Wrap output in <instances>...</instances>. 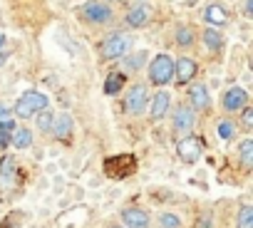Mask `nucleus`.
<instances>
[{
	"mask_svg": "<svg viewBox=\"0 0 253 228\" xmlns=\"http://www.w3.org/2000/svg\"><path fill=\"white\" fill-rule=\"evenodd\" d=\"M189 107L194 109V112H204V109H209V104H211V94H209V89H206V84H194L191 89H189Z\"/></svg>",
	"mask_w": 253,
	"mask_h": 228,
	"instance_id": "nucleus-15",
	"label": "nucleus"
},
{
	"mask_svg": "<svg viewBox=\"0 0 253 228\" xmlns=\"http://www.w3.org/2000/svg\"><path fill=\"white\" fill-rule=\"evenodd\" d=\"M147 77L154 87H164L174 79V60L169 55H154L147 65Z\"/></svg>",
	"mask_w": 253,
	"mask_h": 228,
	"instance_id": "nucleus-3",
	"label": "nucleus"
},
{
	"mask_svg": "<svg viewBox=\"0 0 253 228\" xmlns=\"http://www.w3.org/2000/svg\"><path fill=\"white\" fill-rule=\"evenodd\" d=\"M246 104H248V92H246L243 87H231V89H226L223 97H221V109H223L226 114H233V112H238V109L246 107Z\"/></svg>",
	"mask_w": 253,
	"mask_h": 228,
	"instance_id": "nucleus-10",
	"label": "nucleus"
},
{
	"mask_svg": "<svg viewBox=\"0 0 253 228\" xmlns=\"http://www.w3.org/2000/svg\"><path fill=\"white\" fill-rule=\"evenodd\" d=\"M149 213L144 208L129 206V208H122V223L126 228H149Z\"/></svg>",
	"mask_w": 253,
	"mask_h": 228,
	"instance_id": "nucleus-13",
	"label": "nucleus"
},
{
	"mask_svg": "<svg viewBox=\"0 0 253 228\" xmlns=\"http://www.w3.org/2000/svg\"><path fill=\"white\" fill-rule=\"evenodd\" d=\"M238 228H253V206H241V211H238Z\"/></svg>",
	"mask_w": 253,
	"mask_h": 228,
	"instance_id": "nucleus-24",
	"label": "nucleus"
},
{
	"mask_svg": "<svg viewBox=\"0 0 253 228\" xmlns=\"http://www.w3.org/2000/svg\"><path fill=\"white\" fill-rule=\"evenodd\" d=\"M109 228H126V226H109Z\"/></svg>",
	"mask_w": 253,
	"mask_h": 228,
	"instance_id": "nucleus-33",
	"label": "nucleus"
},
{
	"mask_svg": "<svg viewBox=\"0 0 253 228\" xmlns=\"http://www.w3.org/2000/svg\"><path fill=\"white\" fill-rule=\"evenodd\" d=\"M132 47H134V40L126 33H109L99 45L104 60H122L126 52H132Z\"/></svg>",
	"mask_w": 253,
	"mask_h": 228,
	"instance_id": "nucleus-2",
	"label": "nucleus"
},
{
	"mask_svg": "<svg viewBox=\"0 0 253 228\" xmlns=\"http://www.w3.org/2000/svg\"><path fill=\"white\" fill-rule=\"evenodd\" d=\"M124 87V75L122 72H112L107 79H104V94L107 97H117Z\"/></svg>",
	"mask_w": 253,
	"mask_h": 228,
	"instance_id": "nucleus-20",
	"label": "nucleus"
},
{
	"mask_svg": "<svg viewBox=\"0 0 253 228\" xmlns=\"http://www.w3.org/2000/svg\"><path fill=\"white\" fill-rule=\"evenodd\" d=\"M196 72H199V65H196V60H191V57H179V60L174 62V79H176L179 84H189V82L196 77Z\"/></svg>",
	"mask_w": 253,
	"mask_h": 228,
	"instance_id": "nucleus-12",
	"label": "nucleus"
},
{
	"mask_svg": "<svg viewBox=\"0 0 253 228\" xmlns=\"http://www.w3.org/2000/svg\"><path fill=\"white\" fill-rule=\"evenodd\" d=\"M171 109V94L169 92H157L149 102H147V112H149V119L152 122H162Z\"/></svg>",
	"mask_w": 253,
	"mask_h": 228,
	"instance_id": "nucleus-9",
	"label": "nucleus"
},
{
	"mask_svg": "<svg viewBox=\"0 0 253 228\" xmlns=\"http://www.w3.org/2000/svg\"><path fill=\"white\" fill-rule=\"evenodd\" d=\"M238 161L243 166V171L253 169V139H243L238 147Z\"/></svg>",
	"mask_w": 253,
	"mask_h": 228,
	"instance_id": "nucleus-18",
	"label": "nucleus"
},
{
	"mask_svg": "<svg viewBox=\"0 0 253 228\" xmlns=\"http://www.w3.org/2000/svg\"><path fill=\"white\" fill-rule=\"evenodd\" d=\"M15 127H18V124H15L13 119H3V122H0V134L10 139V134H13V129H15Z\"/></svg>",
	"mask_w": 253,
	"mask_h": 228,
	"instance_id": "nucleus-28",
	"label": "nucleus"
},
{
	"mask_svg": "<svg viewBox=\"0 0 253 228\" xmlns=\"http://www.w3.org/2000/svg\"><path fill=\"white\" fill-rule=\"evenodd\" d=\"M204 45H206V50H221V45H223L221 30L213 28V25H209V28L204 30Z\"/></svg>",
	"mask_w": 253,
	"mask_h": 228,
	"instance_id": "nucleus-19",
	"label": "nucleus"
},
{
	"mask_svg": "<svg viewBox=\"0 0 253 228\" xmlns=\"http://www.w3.org/2000/svg\"><path fill=\"white\" fill-rule=\"evenodd\" d=\"M8 114H10V109H8L3 102H0V122H3V119H8Z\"/></svg>",
	"mask_w": 253,
	"mask_h": 228,
	"instance_id": "nucleus-30",
	"label": "nucleus"
},
{
	"mask_svg": "<svg viewBox=\"0 0 253 228\" xmlns=\"http://www.w3.org/2000/svg\"><path fill=\"white\" fill-rule=\"evenodd\" d=\"M33 144V132L28 127H15L10 134V147L13 149H30Z\"/></svg>",
	"mask_w": 253,
	"mask_h": 228,
	"instance_id": "nucleus-17",
	"label": "nucleus"
},
{
	"mask_svg": "<svg viewBox=\"0 0 253 228\" xmlns=\"http://www.w3.org/2000/svg\"><path fill=\"white\" fill-rule=\"evenodd\" d=\"M52 122H55V112L52 109H40L38 114H35V124H38V129L42 132V134H50V129H52Z\"/></svg>",
	"mask_w": 253,
	"mask_h": 228,
	"instance_id": "nucleus-21",
	"label": "nucleus"
},
{
	"mask_svg": "<svg viewBox=\"0 0 253 228\" xmlns=\"http://www.w3.org/2000/svg\"><path fill=\"white\" fill-rule=\"evenodd\" d=\"M174 40H176V45L179 47H191L194 42H196V35H194V30L189 28V25H179L176 28V33H174Z\"/></svg>",
	"mask_w": 253,
	"mask_h": 228,
	"instance_id": "nucleus-22",
	"label": "nucleus"
},
{
	"mask_svg": "<svg viewBox=\"0 0 253 228\" xmlns=\"http://www.w3.org/2000/svg\"><path fill=\"white\" fill-rule=\"evenodd\" d=\"M159 228H181V218L174 213H162L159 216Z\"/></svg>",
	"mask_w": 253,
	"mask_h": 228,
	"instance_id": "nucleus-27",
	"label": "nucleus"
},
{
	"mask_svg": "<svg viewBox=\"0 0 253 228\" xmlns=\"http://www.w3.org/2000/svg\"><path fill=\"white\" fill-rule=\"evenodd\" d=\"M82 18L92 25H104L112 20V8L107 0H87L82 5Z\"/></svg>",
	"mask_w": 253,
	"mask_h": 228,
	"instance_id": "nucleus-5",
	"label": "nucleus"
},
{
	"mask_svg": "<svg viewBox=\"0 0 253 228\" xmlns=\"http://www.w3.org/2000/svg\"><path fill=\"white\" fill-rule=\"evenodd\" d=\"M196 127V112L189 104H181L174 109V132L179 134H189Z\"/></svg>",
	"mask_w": 253,
	"mask_h": 228,
	"instance_id": "nucleus-11",
	"label": "nucleus"
},
{
	"mask_svg": "<svg viewBox=\"0 0 253 228\" xmlns=\"http://www.w3.org/2000/svg\"><path fill=\"white\" fill-rule=\"evenodd\" d=\"M194 228H213V216L211 213H201Z\"/></svg>",
	"mask_w": 253,
	"mask_h": 228,
	"instance_id": "nucleus-29",
	"label": "nucleus"
},
{
	"mask_svg": "<svg viewBox=\"0 0 253 228\" xmlns=\"http://www.w3.org/2000/svg\"><path fill=\"white\" fill-rule=\"evenodd\" d=\"M233 134H236V124H233V122H228V119L218 122V137H221L223 142L233 139Z\"/></svg>",
	"mask_w": 253,
	"mask_h": 228,
	"instance_id": "nucleus-26",
	"label": "nucleus"
},
{
	"mask_svg": "<svg viewBox=\"0 0 253 228\" xmlns=\"http://www.w3.org/2000/svg\"><path fill=\"white\" fill-rule=\"evenodd\" d=\"M124 23L129 25L132 30H139V28L149 25V23H152V8L144 3V0H139V3H134L129 10H126Z\"/></svg>",
	"mask_w": 253,
	"mask_h": 228,
	"instance_id": "nucleus-8",
	"label": "nucleus"
},
{
	"mask_svg": "<svg viewBox=\"0 0 253 228\" xmlns=\"http://www.w3.org/2000/svg\"><path fill=\"white\" fill-rule=\"evenodd\" d=\"M45 107H50V99H47L42 92H38V89H25V92L20 94V99L15 102V117H20V119H33L35 114H38L40 109H45Z\"/></svg>",
	"mask_w": 253,
	"mask_h": 228,
	"instance_id": "nucleus-1",
	"label": "nucleus"
},
{
	"mask_svg": "<svg viewBox=\"0 0 253 228\" xmlns=\"http://www.w3.org/2000/svg\"><path fill=\"white\" fill-rule=\"evenodd\" d=\"M122 62H124V67H126V70L137 72V70H142V65L147 62V52H144V50H137V55L126 52V55L122 57Z\"/></svg>",
	"mask_w": 253,
	"mask_h": 228,
	"instance_id": "nucleus-23",
	"label": "nucleus"
},
{
	"mask_svg": "<svg viewBox=\"0 0 253 228\" xmlns=\"http://www.w3.org/2000/svg\"><path fill=\"white\" fill-rule=\"evenodd\" d=\"M204 20L206 25H213V28H221L228 23V13L223 5H206L204 8Z\"/></svg>",
	"mask_w": 253,
	"mask_h": 228,
	"instance_id": "nucleus-16",
	"label": "nucleus"
},
{
	"mask_svg": "<svg viewBox=\"0 0 253 228\" xmlns=\"http://www.w3.org/2000/svg\"><path fill=\"white\" fill-rule=\"evenodd\" d=\"M251 8H253V0H246V3H243V13L251 18Z\"/></svg>",
	"mask_w": 253,
	"mask_h": 228,
	"instance_id": "nucleus-31",
	"label": "nucleus"
},
{
	"mask_svg": "<svg viewBox=\"0 0 253 228\" xmlns=\"http://www.w3.org/2000/svg\"><path fill=\"white\" fill-rule=\"evenodd\" d=\"M241 124H243V132H251L253 129V107H241Z\"/></svg>",
	"mask_w": 253,
	"mask_h": 228,
	"instance_id": "nucleus-25",
	"label": "nucleus"
},
{
	"mask_svg": "<svg viewBox=\"0 0 253 228\" xmlns=\"http://www.w3.org/2000/svg\"><path fill=\"white\" fill-rule=\"evenodd\" d=\"M137 171V156L134 154H117L104 159V174L109 179H126Z\"/></svg>",
	"mask_w": 253,
	"mask_h": 228,
	"instance_id": "nucleus-4",
	"label": "nucleus"
},
{
	"mask_svg": "<svg viewBox=\"0 0 253 228\" xmlns=\"http://www.w3.org/2000/svg\"><path fill=\"white\" fill-rule=\"evenodd\" d=\"M147 102H149V92L144 84H134L126 89V97H124V109L126 114H132V117H137V114H142L147 109Z\"/></svg>",
	"mask_w": 253,
	"mask_h": 228,
	"instance_id": "nucleus-6",
	"label": "nucleus"
},
{
	"mask_svg": "<svg viewBox=\"0 0 253 228\" xmlns=\"http://www.w3.org/2000/svg\"><path fill=\"white\" fill-rule=\"evenodd\" d=\"M3 45H5V35H3V33H0V47H3Z\"/></svg>",
	"mask_w": 253,
	"mask_h": 228,
	"instance_id": "nucleus-32",
	"label": "nucleus"
},
{
	"mask_svg": "<svg viewBox=\"0 0 253 228\" xmlns=\"http://www.w3.org/2000/svg\"><path fill=\"white\" fill-rule=\"evenodd\" d=\"M72 132H75V122H72L70 114H60V117H55L52 129H50V134H55V139H60V142H70Z\"/></svg>",
	"mask_w": 253,
	"mask_h": 228,
	"instance_id": "nucleus-14",
	"label": "nucleus"
},
{
	"mask_svg": "<svg viewBox=\"0 0 253 228\" xmlns=\"http://www.w3.org/2000/svg\"><path fill=\"white\" fill-rule=\"evenodd\" d=\"M201 149H204V144L196 137H184L176 142V154L184 164H196L201 159Z\"/></svg>",
	"mask_w": 253,
	"mask_h": 228,
	"instance_id": "nucleus-7",
	"label": "nucleus"
}]
</instances>
